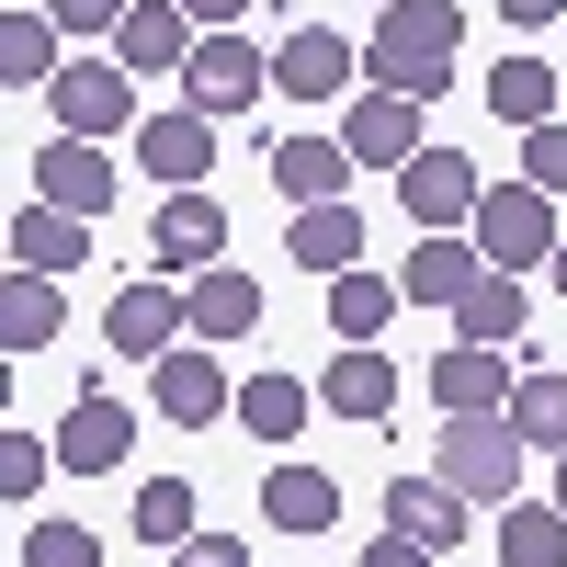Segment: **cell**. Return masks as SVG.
<instances>
[{
    "instance_id": "1f68e13d",
    "label": "cell",
    "mask_w": 567,
    "mask_h": 567,
    "mask_svg": "<svg viewBox=\"0 0 567 567\" xmlns=\"http://www.w3.org/2000/svg\"><path fill=\"white\" fill-rule=\"evenodd\" d=\"M511 420H523L534 454H567V374H523V386H511Z\"/></svg>"
},
{
    "instance_id": "7bdbcfd3",
    "label": "cell",
    "mask_w": 567,
    "mask_h": 567,
    "mask_svg": "<svg viewBox=\"0 0 567 567\" xmlns=\"http://www.w3.org/2000/svg\"><path fill=\"white\" fill-rule=\"evenodd\" d=\"M556 284H567V239H556Z\"/></svg>"
},
{
    "instance_id": "f1b7e54d",
    "label": "cell",
    "mask_w": 567,
    "mask_h": 567,
    "mask_svg": "<svg viewBox=\"0 0 567 567\" xmlns=\"http://www.w3.org/2000/svg\"><path fill=\"white\" fill-rule=\"evenodd\" d=\"M239 432L250 443H296L307 432V374H250L239 386Z\"/></svg>"
},
{
    "instance_id": "836d02e7",
    "label": "cell",
    "mask_w": 567,
    "mask_h": 567,
    "mask_svg": "<svg viewBox=\"0 0 567 567\" xmlns=\"http://www.w3.org/2000/svg\"><path fill=\"white\" fill-rule=\"evenodd\" d=\"M23 567H103L91 523H23Z\"/></svg>"
},
{
    "instance_id": "7a4b0ae2",
    "label": "cell",
    "mask_w": 567,
    "mask_h": 567,
    "mask_svg": "<svg viewBox=\"0 0 567 567\" xmlns=\"http://www.w3.org/2000/svg\"><path fill=\"white\" fill-rule=\"evenodd\" d=\"M523 420L511 409H443V443H432V465L465 488V499H499L511 511V488H523Z\"/></svg>"
},
{
    "instance_id": "e0dca14e",
    "label": "cell",
    "mask_w": 567,
    "mask_h": 567,
    "mask_svg": "<svg viewBox=\"0 0 567 567\" xmlns=\"http://www.w3.org/2000/svg\"><path fill=\"white\" fill-rule=\"evenodd\" d=\"M148 250H159V272H205V261H227V216H216V194H171L159 227H148Z\"/></svg>"
},
{
    "instance_id": "8d00e7d4",
    "label": "cell",
    "mask_w": 567,
    "mask_h": 567,
    "mask_svg": "<svg viewBox=\"0 0 567 567\" xmlns=\"http://www.w3.org/2000/svg\"><path fill=\"white\" fill-rule=\"evenodd\" d=\"M45 12H58V23H69V34H114V23H125V12H136V0H45Z\"/></svg>"
},
{
    "instance_id": "d4e9b609",
    "label": "cell",
    "mask_w": 567,
    "mask_h": 567,
    "mask_svg": "<svg viewBox=\"0 0 567 567\" xmlns=\"http://www.w3.org/2000/svg\"><path fill=\"white\" fill-rule=\"evenodd\" d=\"M80 250H91V216L45 205V194L12 216V261H23V272H80Z\"/></svg>"
},
{
    "instance_id": "b9f144b4",
    "label": "cell",
    "mask_w": 567,
    "mask_h": 567,
    "mask_svg": "<svg viewBox=\"0 0 567 567\" xmlns=\"http://www.w3.org/2000/svg\"><path fill=\"white\" fill-rule=\"evenodd\" d=\"M556 511H567V454H556Z\"/></svg>"
},
{
    "instance_id": "603a6c76",
    "label": "cell",
    "mask_w": 567,
    "mask_h": 567,
    "mask_svg": "<svg viewBox=\"0 0 567 567\" xmlns=\"http://www.w3.org/2000/svg\"><path fill=\"white\" fill-rule=\"evenodd\" d=\"M477 272H488V250H465L454 227H432V239L409 250V272H398V296H409V307H454V296H465V284H477Z\"/></svg>"
},
{
    "instance_id": "4fadbf2b",
    "label": "cell",
    "mask_w": 567,
    "mask_h": 567,
    "mask_svg": "<svg viewBox=\"0 0 567 567\" xmlns=\"http://www.w3.org/2000/svg\"><path fill=\"white\" fill-rule=\"evenodd\" d=\"M352 171H363V159L341 148V136H272V194H284V205H341Z\"/></svg>"
},
{
    "instance_id": "83f0119b",
    "label": "cell",
    "mask_w": 567,
    "mask_h": 567,
    "mask_svg": "<svg viewBox=\"0 0 567 567\" xmlns=\"http://www.w3.org/2000/svg\"><path fill=\"white\" fill-rule=\"evenodd\" d=\"M398 307H409L398 272H329V329H341V341H374Z\"/></svg>"
},
{
    "instance_id": "f35d334b",
    "label": "cell",
    "mask_w": 567,
    "mask_h": 567,
    "mask_svg": "<svg viewBox=\"0 0 567 567\" xmlns=\"http://www.w3.org/2000/svg\"><path fill=\"white\" fill-rule=\"evenodd\" d=\"M363 567H432V545H409V534H386V545H363Z\"/></svg>"
},
{
    "instance_id": "8992f818",
    "label": "cell",
    "mask_w": 567,
    "mask_h": 567,
    "mask_svg": "<svg viewBox=\"0 0 567 567\" xmlns=\"http://www.w3.org/2000/svg\"><path fill=\"white\" fill-rule=\"evenodd\" d=\"M398 205H409L420 227H477L488 182H477V159H465V148H420V159L398 171Z\"/></svg>"
},
{
    "instance_id": "7c38bea8",
    "label": "cell",
    "mask_w": 567,
    "mask_h": 567,
    "mask_svg": "<svg viewBox=\"0 0 567 567\" xmlns=\"http://www.w3.org/2000/svg\"><path fill=\"white\" fill-rule=\"evenodd\" d=\"M341 148H352L363 171H409V159H420V103H409V91H363L352 125H341Z\"/></svg>"
},
{
    "instance_id": "7402d4cb",
    "label": "cell",
    "mask_w": 567,
    "mask_h": 567,
    "mask_svg": "<svg viewBox=\"0 0 567 567\" xmlns=\"http://www.w3.org/2000/svg\"><path fill=\"white\" fill-rule=\"evenodd\" d=\"M318 409H341V420H386V409H398V363L374 352V341H352L341 363L318 374Z\"/></svg>"
},
{
    "instance_id": "4316f807",
    "label": "cell",
    "mask_w": 567,
    "mask_h": 567,
    "mask_svg": "<svg viewBox=\"0 0 567 567\" xmlns=\"http://www.w3.org/2000/svg\"><path fill=\"white\" fill-rule=\"evenodd\" d=\"M58 12H23V0H12V12H0V80H12V91H45V80H58Z\"/></svg>"
},
{
    "instance_id": "9c48e42d",
    "label": "cell",
    "mask_w": 567,
    "mask_h": 567,
    "mask_svg": "<svg viewBox=\"0 0 567 567\" xmlns=\"http://www.w3.org/2000/svg\"><path fill=\"white\" fill-rule=\"evenodd\" d=\"M182 329H194V296H171V284H125V296L103 307V341H114L125 363H159V352H182Z\"/></svg>"
},
{
    "instance_id": "8fae6325",
    "label": "cell",
    "mask_w": 567,
    "mask_h": 567,
    "mask_svg": "<svg viewBox=\"0 0 567 567\" xmlns=\"http://www.w3.org/2000/svg\"><path fill=\"white\" fill-rule=\"evenodd\" d=\"M386 534H409V545H465V488L443 477V465H432V477H409V465H398V477H386Z\"/></svg>"
},
{
    "instance_id": "5b68a950",
    "label": "cell",
    "mask_w": 567,
    "mask_h": 567,
    "mask_svg": "<svg viewBox=\"0 0 567 567\" xmlns=\"http://www.w3.org/2000/svg\"><path fill=\"white\" fill-rule=\"evenodd\" d=\"M45 103H58V136H114V125H148L136 114V69L125 58H69L45 80Z\"/></svg>"
},
{
    "instance_id": "f546056e",
    "label": "cell",
    "mask_w": 567,
    "mask_h": 567,
    "mask_svg": "<svg viewBox=\"0 0 567 567\" xmlns=\"http://www.w3.org/2000/svg\"><path fill=\"white\" fill-rule=\"evenodd\" d=\"M488 114L499 125H556V69L545 58H499L488 69Z\"/></svg>"
},
{
    "instance_id": "ba28073f",
    "label": "cell",
    "mask_w": 567,
    "mask_h": 567,
    "mask_svg": "<svg viewBox=\"0 0 567 567\" xmlns=\"http://www.w3.org/2000/svg\"><path fill=\"white\" fill-rule=\"evenodd\" d=\"M136 171H148V182H171V194H194V182L216 171V114H194V103L148 114V125H136Z\"/></svg>"
},
{
    "instance_id": "d590c367",
    "label": "cell",
    "mask_w": 567,
    "mask_h": 567,
    "mask_svg": "<svg viewBox=\"0 0 567 567\" xmlns=\"http://www.w3.org/2000/svg\"><path fill=\"white\" fill-rule=\"evenodd\" d=\"M523 182L567 194V125H523Z\"/></svg>"
},
{
    "instance_id": "2e32d148",
    "label": "cell",
    "mask_w": 567,
    "mask_h": 567,
    "mask_svg": "<svg viewBox=\"0 0 567 567\" xmlns=\"http://www.w3.org/2000/svg\"><path fill=\"white\" fill-rule=\"evenodd\" d=\"M352 69H363V58H352V45L329 34V23H296V34L272 45V91H296V103H329V91H341Z\"/></svg>"
},
{
    "instance_id": "4dcf8cb0",
    "label": "cell",
    "mask_w": 567,
    "mask_h": 567,
    "mask_svg": "<svg viewBox=\"0 0 567 567\" xmlns=\"http://www.w3.org/2000/svg\"><path fill=\"white\" fill-rule=\"evenodd\" d=\"M499 567H567V511L511 499V511H499Z\"/></svg>"
},
{
    "instance_id": "ac0fdd59",
    "label": "cell",
    "mask_w": 567,
    "mask_h": 567,
    "mask_svg": "<svg viewBox=\"0 0 567 567\" xmlns=\"http://www.w3.org/2000/svg\"><path fill=\"white\" fill-rule=\"evenodd\" d=\"M534 329V296H523V272H477L454 296V341H488V352H511Z\"/></svg>"
},
{
    "instance_id": "5bb4252c",
    "label": "cell",
    "mask_w": 567,
    "mask_h": 567,
    "mask_svg": "<svg viewBox=\"0 0 567 567\" xmlns=\"http://www.w3.org/2000/svg\"><path fill=\"white\" fill-rule=\"evenodd\" d=\"M34 194L69 205V216H103V205H114V159H103V136H58V148L34 159Z\"/></svg>"
},
{
    "instance_id": "ffe728a7",
    "label": "cell",
    "mask_w": 567,
    "mask_h": 567,
    "mask_svg": "<svg viewBox=\"0 0 567 567\" xmlns=\"http://www.w3.org/2000/svg\"><path fill=\"white\" fill-rule=\"evenodd\" d=\"M194 12H182V0H136V12L114 23V58L136 69V80H148V69H182V58H194Z\"/></svg>"
},
{
    "instance_id": "52a82bcc",
    "label": "cell",
    "mask_w": 567,
    "mask_h": 567,
    "mask_svg": "<svg viewBox=\"0 0 567 567\" xmlns=\"http://www.w3.org/2000/svg\"><path fill=\"white\" fill-rule=\"evenodd\" d=\"M148 398H159V420H171V432H205V420H227V409H239V398H227V363H216V341H182V352H159Z\"/></svg>"
},
{
    "instance_id": "44dd1931",
    "label": "cell",
    "mask_w": 567,
    "mask_h": 567,
    "mask_svg": "<svg viewBox=\"0 0 567 567\" xmlns=\"http://www.w3.org/2000/svg\"><path fill=\"white\" fill-rule=\"evenodd\" d=\"M261 523L272 534H329L341 523V477H329V465H272L261 477Z\"/></svg>"
},
{
    "instance_id": "d6a6232c",
    "label": "cell",
    "mask_w": 567,
    "mask_h": 567,
    "mask_svg": "<svg viewBox=\"0 0 567 567\" xmlns=\"http://www.w3.org/2000/svg\"><path fill=\"white\" fill-rule=\"evenodd\" d=\"M136 534H148V545H194V488L148 477V488H136Z\"/></svg>"
},
{
    "instance_id": "3957f363",
    "label": "cell",
    "mask_w": 567,
    "mask_h": 567,
    "mask_svg": "<svg viewBox=\"0 0 567 567\" xmlns=\"http://www.w3.org/2000/svg\"><path fill=\"white\" fill-rule=\"evenodd\" d=\"M477 250H488V272H534V261H556V194H545V182H488Z\"/></svg>"
},
{
    "instance_id": "74e56055",
    "label": "cell",
    "mask_w": 567,
    "mask_h": 567,
    "mask_svg": "<svg viewBox=\"0 0 567 567\" xmlns=\"http://www.w3.org/2000/svg\"><path fill=\"white\" fill-rule=\"evenodd\" d=\"M171 567H250V545H227V534H194V545H171Z\"/></svg>"
},
{
    "instance_id": "ab89813d",
    "label": "cell",
    "mask_w": 567,
    "mask_h": 567,
    "mask_svg": "<svg viewBox=\"0 0 567 567\" xmlns=\"http://www.w3.org/2000/svg\"><path fill=\"white\" fill-rule=\"evenodd\" d=\"M182 12H194L205 34H227V23H239V12H250V0H182Z\"/></svg>"
},
{
    "instance_id": "cb8c5ba5",
    "label": "cell",
    "mask_w": 567,
    "mask_h": 567,
    "mask_svg": "<svg viewBox=\"0 0 567 567\" xmlns=\"http://www.w3.org/2000/svg\"><path fill=\"white\" fill-rule=\"evenodd\" d=\"M511 386H523V374H511L488 341H454V352H432V398H443V409H511Z\"/></svg>"
},
{
    "instance_id": "6da1fadb",
    "label": "cell",
    "mask_w": 567,
    "mask_h": 567,
    "mask_svg": "<svg viewBox=\"0 0 567 567\" xmlns=\"http://www.w3.org/2000/svg\"><path fill=\"white\" fill-rule=\"evenodd\" d=\"M454 45H465L454 0H386L374 34H363V80L374 91H409V103H443V91H454Z\"/></svg>"
},
{
    "instance_id": "484cf974",
    "label": "cell",
    "mask_w": 567,
    "mask_h": 567,
    "mask_svg": "<svg viewBox=\"0 0 567 567\" xmlns=\"http://www.w3.org/2000/svg\"><path fill=\"white\" fill-rule=\"evenodd\" d=\"M284 250H296V272H352V261H363V216H352V205H296Z\"/></svg>"
},
{
    "instance_id": "9a60e30c",
    "label": "cell",
    "mask_w": 567,
    "mask_h": 567,
    "mask_svg": "<svg viewBox=\"0 0 567 567\" xmlns=\"http://www.w3.org/2000/svg\"><path fill=\"white\" fill-rule=\"evenodd\" d=\"M182 296H194V341H250V329H261V284L239 272V261H205L194 284H182Z\"/></svg>"
},
{
    "instance_id": "e575fe53",
    "label": "cell",
    "mask_w": 567,
    "mask_h": 567,
    "mask_svg": "<svg viewBox=\"0 0 567 567\" xmlns=\"http://www.w3.org/2000/svg\"><path fill=\"white\" fill-rule=\"evenodd\" d=\"M45 465H58V443H34V432H0V499H34V488H45Z\"/></svg>"
},
{
    "instance_id": "d6986e66",
    "label": "cell",
    "mask_w": 567,
    "mask_h": 567,
    "mask_svg": "<svg viewBox=\"0 0 567 567\" xmlns=\"http://www.w3.org/2000/svg\"><path fill=\"white\" fill-rule=\"evenodd\" d=\"M58 329H69L58 272H23V261H12V284H0V352H12V363H34L45 341H58Z\"/></svg>"
},
{
    "instance_id": "30bf717a",
    "label": "cell",
    "mask_w": 567,
    "mask_h": 567,
    "mask_svg": "<svg viewBox=\"0 0 567 567\" xmlns=\"http://www.w3.org/2000/svg\"><path fill=\"white\" fill-rule=\"evenodd\" d=\"M125 454H136V420H125V398L80 386V398H69V420H58V465H69V477H114Z\"/></svg>"
},
{
    "instance_id": "277c9868",
    "label": "cell",
    "mask_w": 567,
    "mask_h": 567,
    "mask_svg": "<svg viewBox=\"0 0 567 567\" xmlns=\"http://www.w3.org/2000/svg\"><path fill=\"white\" fill-rule=\"evenodd\" d=\"M261 91H272V58H261L239 23H227V34H205L194 58H182V103H194V114H216V125H227V114H250Z\"/></svg>"
},
{
    "instance_id": "60d3db41",
    "label": "cell",
    "mask_w": 567,
    "mask_h": 567,
    "mask_svg": "<svg viewBox=\"0 0 567 567\" xmlns=\"http://www.w3.org/2000/svg\"><path fill=\"white\" fill-rule=\"evenodd\" d=\"M499 12H511V23L534 34V23H556V12H567V0H499Z\"/></svg>"
}]
</instances>
